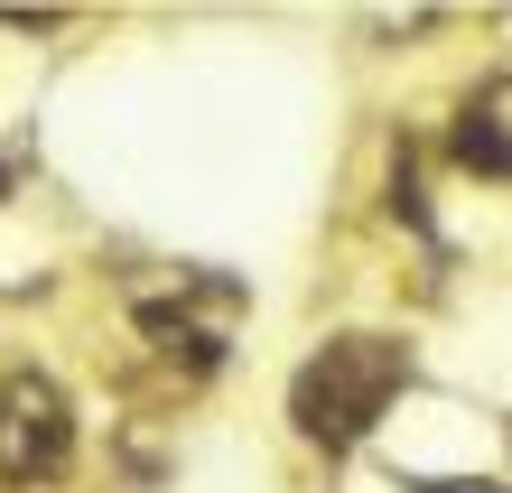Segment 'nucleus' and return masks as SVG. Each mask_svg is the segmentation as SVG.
Returning a JSON list of instances; mask_svg holds the SVG:
<instances>
[{
    "mask_svg": "<svg viewBox=\"0 0 512 493\" xmlns=\"http://www.w3.org/2000/svg\"><path fill=\"white\" fill-rule=\"evenodd\" d=\"M66 456H75V419H66V400H56V382L19 373L0 391V475L10 484H56Z\"/></svg>",
    "mask_w": 512,
    "mask_h": 493,
    "instance_id": "2",
    "label": "nucleus"
},
{
    "mask_svg": "<svg viewBox=\"0 0 512 493\" xmlns=\"http://www.w3.org/2000/svg\"><path fill=\"white\" fill-rule=\"evenodd\" d=\"M401 382H410V354L401 345H382V335H345V345H326L308 373L289 382V419L308 428L317 447H354L391 410Z\"/></svg>",
    "mask_w": 512,
    "mask_h": 493,
    "instance_id": "1",
    "label": "nucleus"
},
{
    "mask_svg": "<svg viewBox=\"0 0 512 493\" xmlns=\"http://www.w3.org/2000/svg\"><path fill=\"white\" fill-rule=\"evenodd\" d=\"M447 149H457L475 177H503V75H494L466 112H457V140H447Z\"/></svg>",
    "mask_w": 512,
    "mask_h": 493,
    "instance_id": "3",
    "label": "nucleus"
}]
</instances>
